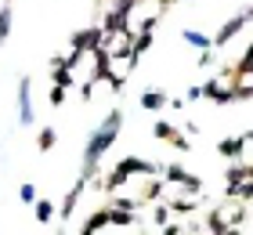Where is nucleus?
I'll return each instance as SVG.
<instances>
[{
    "instance_id": "f257e3e1",
    "label": "nucleus",
    "mask_w": 253,
    "mask_h": 235,
    "mask_svg": "<svg viewBox=\"0 0 253 235\" xmlns=\"http://www.w3.org/2000/svg\"><path fill=\"white\" fill-rule=\"evenodd\" d=\"M120 127H123V112H109V120L101 123L94 134H90L87 148H84V178H87V181L98 174V163H101V156L112 148V141H116Z\"/></svg>"
},
{
    "instance_id": "f03ea898",
    "label": "nucleus",
    "mask_w": 253,
    "mask_h": 235,
    "mask_svg": "<svg viewBox=\"0 0 253 235\" xmlns=\"http://www.w3.org/2000/svg\"><path fill=\"white\" fill-rule=\"evenodd\" d=\"M101 40H105V29H80V33H73V51L90 54V47H98Z\"/></svg>"
},
{
    "instance_id": "7ed1b4c3",
    "label": "nucleus",
    "mask_w": 253,
    "mask_h": 235,
    "mask_svg": "<svg viewBox=\"0 0 253 235\" xmlns=\"http://www.w3.org/2000/svg\"><path fill=\"white\" fill-rule=\"evenodd\" d=\"M163 178L174 181V185H181V188H188V192H199V188H203V181L195 178V174H188L185 167H177V163H170V167L163 170Z\"/></svg>"
},
{
    "instance_id": "20e7f679",
    "label": "nucleus",
    "mask_w": 253,
    "mask_h": 235,
    "mask_svg": "<svg viewBox=\"0 0 253 235\" xmlns=\"http://www.w3.org/2000/svg\"><path fill=\"white\" fill-rule=\"evenodd\" d=\"M116 174H120V178H130V174H145V178H156L159 167H156V163H145V159L126 156V159L120 163V167H116Z\"/></svg>"
},
{
    "instance_id": "39448f33",
    "label": "nucleus",
    "mask_w": 253,
    "mask_h": 235,
    "mask_svg": "<svg viewBox=\"0 0 253 235\" xmlns=\"http://www.w3.org/2000/svg\"><path fill=\"white\" fill-rule=\"evenodd\" d=\"M18 123L29 127L33 123V94H29V76L18 80Z\"/></svg>"
},
{
    "instance_id": "423d86ee",
    "label": "nucleus",
    "mask_w": 253,
    "mask_h": 235,
    "mask_svg": "<svg viewBox=\"0 0 253 235\" xmlns=\"http://www.w3.org/2000/svg\"><path fill=\"white\" fill-rule=\"evenodd\" d=\"M243 26H246V18L243 15H235V18H228L221 29H217V37H213V47H224L228 40H235L239 33H243Z\"/></svg>"
},
{
    "instance_id": "0eeeda50",
    "label": "nucleus",
    "mask_w": 253,
    "mask_h": 235,
    "mask_svg": "<svg viewBox=\"0 0 253 235\" xmlns=\"http://www.w3.org/2000/svg\"><path fill=\"white\" fill-rule=\"evenodd\" d=\"M156 138H159V141H170V145H174V148H181V152H188V148H192V141H188V138H181V134L174 131V127H170V123H163V120L156 123Z\"/></svg>"
},
{
    "instance_id": "6e6552de",
    "label": "nucleus",
    "mask_w": 253,
    "mask_h": 235,
    "mask_svg": "<svg viewBox=\"0 0 253 235\" xmlns=\"http://www.w3.org/2000/svg\"><path fill=\"white\" fill-rule=\"evenodd\" d=\"M126 18H130L126 11H116V7H112L109 15H105V26H101V29H105V33H130V26H126Z\"/></svg>"
},
{
    "instance_id": "1a4fd4ad",
    "label": "nucleus",
    "mask_w": 253,
    "mask_h": 235,
    "mask_svg": "<svg viewBox=\"0 0 253 235\" xmlns=\"http://www.w3.org/2000/svg\"><path fill=\"white\" fill-rule=\"evenodd\" d=\"M84 185H87V178H80L73 188H69V195H65V203H62V221H69V217H73V210H76V199L84 195Z\"/></svg>"
},
{
    "instance_id": "9d476101",
    "label": "nucleus",
    "mask_w": 253,
    "mask_h": 235,
    "mask_svg": "<svg viewBox=\"0 0 253 235\" xmlns=\"http://www.w3.org/2000/svg\"><path fill=\"white\" fill-rule=\"evenodd\" d=\"M243 148H246V138H228V141H221V145H217V152H221V156H228V159L243 156Z\"/></svg>"
},
{
    "instance_id": "9b49d317",
    "label": "nucleus",
    "mask_w": 253,
    "mask_h": 235,
    "mask_svg": "<svg viewBox=\"0 0 253 235\" xmlns=\"http://www.w3.org/2000/svg\"><path fill=\"white\" fill-rule=\"evenodd\" d=\"M228 195L239 199V203H250V199H253V178H243L239 185H232V188H228Z\"/></svg>"
},
{
    "instance_id": "f8f14e48",
    "label": "nucleus",
    "mask_w": 253,
    "mask_h": 235,
    "mask_svg": "<svg viewBox=\"0 0 253 235\" xmlns=\"http://www.w3.org/2000/svg\"><path fill=\"white\" fill-rule=\"evenodd\" d=\"M170 98H167V94L163 91H145L141 94V109H148V112H156V109H163V105H167Z\"/></svg>"
},
{
    "instance_id": "ddd939ff",
    "label": "nucleus",
    "mask_w": 253,
    "mask_h": 235,
    "mask_svg": "<svg viewBox=\"0 0 253 235\" xmlns=\"http://www.w3.org/2000/svg\"><path fill=\"white\" fill-rule=\"evenodd\" d=\"M185 37V44H192L195 51H206V47H213V37H206V33H195V29H185L181 33Z\"/></svg>"
},
{
    "instance_id": "4468645a",
    "label": "nucleus",
    "mask_w": 253,
    "mask_h": 235,
    "mask_svg": "<svg viewBox=\"0 0 253 235\" xmlns=\"http://www.w3.org/2000/svg\"><path fill=\"white\" fill-rule=\"evenodd\" d=\"M206 232H213V235H224V232H235V228L228 225V217H224V214H210V221H206Z\"/></svg>"
},
{
    "instance_id": "2eb2a0df",
    "label": "nucleus",
    "mask_w": 253,
    "mask_h": 235,
    "mask_svg": "<svg viewBox=\"0 0 253 235\" xmlns=\"http://www.w3.org/2000/svg\"><path fill=\"white\" fill-rule=\"evenodd\" d=\"M54 84L69 91V87L76 84V80H73V69H69V65H54Z\"/></svg>"
},
{
    "instance_id": "dca6fc26",
    "label": "nucleus",
    "mask_w": 253,
    "mask_h": 235,
    "mask_svg": "<svg viewBox=\"0 0 253 235\" xmlns=\"http://www.w3.org/2000/svg\"><path fill=\"white\" fill-rule=\"evenodd\" d=\"M11 22H15V15H11V4H4V7H0V40H7Z\"/></svg>"
},
{
    "instance_id": "f3484780",
    "label": "nucleus",
    "mask_w": 253,
    "mask_h": 235,
    "mask_svg": "<svg viewBox=\"0 0 253 235\" xmlns=\"http://www.w3.org/2000/svg\"><path fill=\"white\" fill-rule=\"evenodd\" d=\"M33 206H37V221H43V225H51V217H54V206L47 203V199H37Z\"/></svg>"
},
{
    "instance_id": "a211bd4d",
    "label": "nucleus",
    "mask_w": 253,
    "mask_h": 235,
    "mask_svg": "<svg viewBox=\"0 0 253 235\" xmlns=\"http://www.w3.org/2000/svg\"><path fill=\"white\" fill-rule=\"evenodd\" d=\"M109 225V210H105V214H94V217H90L87 221V225H84V232L90 235V232H101V228H105Z\"/></svg>"
},
{
    "instance_id": "6ab92c4d",
    "label": "nucleus",
    "mask_w": 253,
    "mask_h": 235,
    "mask_svg": "<svg viewBox=\"0 0 253 235\" xmlns=\"http://www.w3.org/2000/svg\"><path fill=\"white\" fill-rule=\"evenodd\" d=\"M243 178H246V167H243V163H235V167H228V188H232V185H239Z\"/></svg>"
},
{
    "instance_id": "aec40b11",
    "label": "nucleus",
    "mask_w": 253,
    "mask_h": 235,
    "mask_svg": "<svg viewBox=\"0 0 253 235\" xmlns=\"http://www.w3.org/2000/svg\"><path fill=\"white\" fill-rule=\"evenodd\" d=\"M54 138H58V134H54L51 127H47V131H40V141H37V145H40V152H47V148H54Z\"/></svg>"
},
{
    "instance_id": "412c9836",
    "label": "nucleus",
    "mask_w": 253,
    "mask_h": 235,
    "mask_svg": "<svg viewBox=\"0 0 253 235\" xmlns=\"http://www.w3.org/2000/svg\"><path fill=\"white\" fill-rule=\"evenodd\" d=\"M232 91H235V101H250L253 98V84H235Z\"/></svg>"
},
{
    "instance_id": "4be33fe9",
    "label": "nucleus",
    "mask_w": 253,
    "mask_h": 235,
    "mask_svg": "<svg viewBox=\"0 0 253 235\" xmlns=\"http://www.w3.org/2000/svg\"><path fill=\"white\" fill-rule=\"evenodd\" d=\"M170 210H177V214H192V210H195V199H174Z\"/></svg>"
},
{
    "instance_id": "5701e85b",
    "label": "nucleus",
    "mask_w": 253,
    "mask_h": 235,
    "mask_svg": "<svg viewBox=\"0 0 253 235\" xmlns=\"http://www.w3.org/2000/svg\"><path fill=\"white\" fill-rule=\"evenodd\" d=\"M217 94H221V84H217V80H206V84H203V98L217 101Z\"/></svg>"
},
{
    "instance_id": "b1692460",
    "label": "nucleus",
    "mask_w": 253,
    "mask_h": 235,
    "mask_svg": "<svg viewBox=\"0 0 253 235\" xmlns=\"http://www.w3.org/2000/svg\"><path fill=\"white\" fill-rule=\"evenodd\" d=\"M18 199H22V203H37V188H33V185H22V188H18Z\"/></svg>"
},
{
    "instance_id": "393cba45",
    "label": "nucleus",
    "mask_w": 253,
    "mask_h": 235,
    "mask_svg": "<svg viewBox=\"0 0 253 235\" xmlns=\"http://www.w3.org/2000/svg\"><path fill=\"white\" fill-rule=\"evenodd\" d=\"M213 62H217V54H213V47H206V51L199 54V65H203V69H210Z\"/></svg>"
},
{
    "instance_id": "a878e982",
    "label": "nucleus",
    "mask_w": 253,
    "mask_h": 235,
    "mask_svg": "<svg viewBox=\"0 0 253 235\" xmlns=\"http://www.w3.org/2000/svg\"><path fill=\"white\" fill-rule=\"evenodd\" d=\"M112 7H116V11H126V15H130V11L137 7V0H112Z\"/></svg>"
},
{
    "instance_id": "bb28decb",
    "label": "nucleus",
    "mask_w": 253,
    "mask_h": 235,
    "mask_svg": "<svg viewBox=\"0 0 253 235\" xmlns=\"http://www.w3.org/2000/svg\"><path fill=\"white\" fill-rule=\"evenodd\" d=\"M62 101H65V87L54 84V87H51V105H62Z\"/></svg>"
},
{
    "instance_id": "cd10ccee",
    "label": "nucleus",
    "mask_w": 253,
    "mask_h": 235,
    "mask_svg": "<svg viewBox=\"0 0 253 235\" xmlns=\"http://www.w3.org/2000/svg\"><path fill=\"white\" fill-rule=\"evenodd\" d=\"M167 217H170V206H156V225H159V228L167 225Z\"/></svg>"
},
{
    "instance_id": "c85d7f7f",
    "label": "nucleus",
    "mask_w": 253,
    "mask_h": 235,
    "mask_svg": "<svg viewBox=\"0 0 253 235\" xmlns=\"http://www.w3.org/2000/svg\"><path fill=\"white\" fill-rule=\"evenodd\" d=\"M80 94H84V101H90V94H94V80H90V84H84V91H80Z\"/></svg>"
},
{
    "instance_id": "c756f323",
    "label": "nucleus",
    "mask_w": 253,
    "mask_h": 235,
    "mask_svg": "<svg viewBox=\"0 0 253 235\" xmlns=\"http://www.w3.org/2000/svg\"><path fill=\"white\" fill-rule=\"evenodd\" d=\"M159 195V181H152V185H148V192H145V199H156Z\"/></svg>"
},
{
    "instance_id": "7c9ffc66",
    "label": "nucleus",
    "mask_w": 253,
    "mask_h": 235,
    "mask_svg": "<svg viewBox=\"0 0 253 235\" xmlns=\"http://www.w3.org/2000/svg\"><path fill=\"white\" fill-rule=\"evenodd\" d=\"M243 18H246V22H253V4H250V7L243 11Z\"/></svg>"
},
{
    "instance_id": "2f4dec72",
    "label": "nucleus",
    "mask_w": 253,
    "mask_h": 235,
    "mask_svg": "<svg viewBox=\"0 0 253 235\" xmlns=\"http://www.w3.org/2000/svg\"><path fill=\"white\" fill-rule=\"evenodd\" d=\"M246 178H253V167H246Z\"/></svg>"
},
{
    "instance_id": "473e14b6",
    "label": "nucleus",
    "mask_w": 253,
    "mask_h": 235,
    "mask_svg": "<svg viewBox=\"0 0 253 235\" xmlns=\"http://www.w3.org/2000/svg\"><path fill=\"white\" fill-rule=\"evenodd\" d=\"M159 4H174V0H159Z\"/></svg>"
},
{
    "instance_id": "72a5a7b5",
    "label": "nucleus",
    "mask_w": 253,
    "mask_h": 235,
    "mask_svg": "<svg viewBox=\"0 0 253 235\" xmlns=\"http://www.w3.org/2000/svg\"><path fill=\"white\" fill-rule=\"evenodd\" d=\"M137 4H141V0H137Z\"/></svg>"
}]
</instances>
